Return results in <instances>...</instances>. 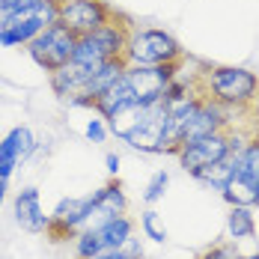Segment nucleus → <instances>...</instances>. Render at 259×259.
I'll return each mask as SVG.
<instances>
[{
	"mask_svg": "<svg viewBox=\"0 0 259 259\" xmlns=\"http://www.w3.org/2000/svg\"><path fill=\"white\" fill-rule=\"evenodd\" d=\"M110 134L137 152L146 155H170V110L164 102L131 104L122 113L107 119Z\"/></svg>",
	"mask_w": 259,
	"mask_h": 259,
	"instance_id": "1",
	"label": "nucleus"
},
{
	"mask_svg": "<svg viewBox=\"0 0 259 259\" xmlns=\"http://www.w3.org/2000/svg\"><path fill=\"white\" fill-rule=\"evenodd\" d=\"M200 90L227 110L247 116L253 99L259 96V75L247 66H203Z\"/></svg>",
	"mask_w": 259,
	"mask_h": 259,
	"instance_id": "2",
	"label": "nucleus"
},
{
	"mask_svg": "<svg viewBox=\"0 0 259 259\" xmlns=\"http://www.w3.org/2000/svg\"><path fill=\"white\" fill-rule=\"evenodd\" d=\"M122 60L128 66H167V63L185 60V48H182V42L173 33H167L161 27L131 24Z\"/></svg>",
	"mask_w": 259,
	"mask_h": 259,
	"instance_id": "3",
	"label": "nucleus"
},
{
	"mask_svg": "<svg viewBox=\"0 0 259 259\" xmlns=\"http://www.w3.org/2000/svg\"><path fill=\"white\" fill-rule=\"evenodd\" d=\"M60 21V0H30L0 24V48H27L45 27Z\"/></svg>",
	"mask_w": 259,
	"mask_h": 259,
	"instance_id": "4",
	"label": "nucleus"
},
{
	"mask_svg": "<svg viewBox=\"0 0 259 259\" xmlns=\"http://www.w3.org/2000/svg\"><path fill=\"white\" fill-rule=\"evenodd\" d=\"M253 134V128L244 131V128H224V131H214V134H206V137H197V140H191V143H182L179 149H176V158H179V167L191 176L194 170H200V167H208V164H218V161H224V158L235 155L244 143H247V137Z\"/></svg>",
	"mask_w": 259,
	"mask_h": 259,
	"instance_id": "5",
	"label": "nucleus"
},
{
	"mask_svg": "<svg viewBox=\"0 0 259 259\" xmlns=\"http://www.w3.org/2000/svg\"><path fill=\"white\" fill-rule=\"evenodd\" d=\"M131 21L125 15H113L107 24H102L99 30L78 36V48H75V63L83 66H99L107 60H119L125 54V42H128Z\"/></svg>",
	"mask_w": 259,
	"mask_h": 259,
	"instance_id": "6",
	"label": "nucleus"
},
{
	"mask_svg": "<svg viewBox=\"0 0 259 259\" xmlns=\"http://www.w3.org/2000/svg\"><path fill=\"white\" fill-rule=\"evenodd\" d=\"M137 221L131 218L128 211L113 218V221H104L99 227H83L75 238H72V256L75 259H90L96 253L104 250H116L122 244H128L131 238L137 235Z\"/></svg>",
	"mask_w": 259,
	"mask_h": 259,
	"instance_id": "7",
	"label": "nucleus"
},
{
	"mask_svg": "<svg viewBox=\"0 0 259 259\" xmlns=\"http://www.w3.org/2000/svg\"><path fill=\"white\" fill-rule=\"evenodd\" d=\"M75 48H78V36H75L69 27H63L57 21V24L45 27L24 51L45 75H51V72L69 66V63L75 60Z\"/></svg>",
	"mask_w": 259,
	"mask_h": 259,
	"instance_id": "8",
	"label": "nucleus"
},
{
	"mask_svg": "<svg viewBox=\"0 0 259 259\" xmlns=\"http://www.w3.org/2000/svg\"><path fill=\"white\" fill-rule=\"evenodd\" d=\"M116 15L107 0H60V24L69 27L75 36H87L99 30Z\"/></svg>",
	"mask_w": 259,
	"mask_h": 259,
	"instance_id": "9",
	"label": "nucleus"
},
{
	"mask_svg": "<svg viewBox=\"0 0 259 259\" xmlns=\"http://www.w3.org/2000/svg\"><path fill=\"white\" fill-rule=\"evenodd\" d=\"M87 221H90V197H63L54 206L51 218H48L45 235L51 238L54 244L72 241L87 227Z\"/></svg>",
	"mask_w": 259,
	"mask_h": 259,
	"instance_id": "10",
	"label": "nucleus"
},
{
	"mask_svg": "<svg viewBox=\"0 0 259 259\" xmlns=\"http://www.w3.org/2000/svg\"><path fill=\"white\" fill-rule=\"evenodd\" d=\"M179 63H167V66H128V69H125V78H128V83L134 87L137 104L164 102V93H167V87L176 78Z\"/></svg>",
	"mask_w": 259,
	"mask_h": 259,
	"instance_id": "11",
	"label": "nucleus"
},
{
	"mask_svg": "<svg viewBox=\"0 0 259 259\" xmlns=\"http://www.w3.org/2000/svg\"><path fill=\"white\" fill-rule=\"evenodd\" d=\"M39 137L30 125H15L0 137V176L12 179L15 170H21L30 158L39 152Z\"/></svg>",
	"mask_w": 259,
	"mask_h": 259,
	"instance_id": "12",
	"label": "nucleus"
},
{
	"mask_svg": "<svg viewBox=\"0 0 259 259\" xmlns=\"http://www.w3.org/2000/svg\"><path fill=\"white\" fill-rule=\"evenodd\" d=\"M87 197H90V221H87V227H99L104 221H113V218L128 211V194H125V185L119 182V176L107 179L102 188H96Z\"/></svg>",
	"mask_w": 259,
	"mask_h": 259,
	"instance_id": "13",
	"label": "nucleus"
},
{
	"mask_svg": "<svg viewBox=\"0 0 259 259\" xmlns=\"http://www.w3.org/2000/svg\"><path fill=\"white\" fill-rule=\"evenodd\" d=\"M233 116H235L233 110H227L224 104H218L214 99H208L206 93H203V102H200V107L194 110L191 122L185 125L182 143H191V140H197V137H206V134H214V131L233 128V125H235Z\"/></svg>",
	"mask_w": 259,
	"mask_h": 259,
	"instance_id": "14",
	"label": "nucleus"
},
{
	"mask_svg": "<svg viewBox=\"0 0 259 259\" xmlns=\"http://www.w3.org/2000/svg\"><path fill=\"white\" fill-rule=\"evenodd\" d=\"M93 69H96V66H83V63H75V60H72L69 66H63V69H57V72L48 75V87H51V93L60 102L72 104L75 99L87 96Z\"/></svg>",
	"mask_w": 259,
	"mask_h": 259,
	"instance_id": "15",
	"label": "nucleus"
},
{
	"mask_svg": "<svg viewBox=\"0 0 259 259\" xmlns=\"http://www.w3.org/2000/svg\"><path fill=\"white\" fill-rule=\"evenodd\" d=\"M12 214H15V224L21 230H27V233H45L48 230V218H51V214H45L42 194L33 185L15 191V197H12Z\"/></svg>",
	"mask_w": 259,
	"mask_h": 259,
	"instance_id": "16",
	"label": "nucleus"
},
{
	"mask_svg": "<svg viewBox=\"0 0 259 259\" xmlns=\"http://www.w3.org/2000/svg\"><path fill=\"white\" fill-rule=\"evenodd\" d=\"M233 170H235V182L247 185L250 191L259 194V131H253L247 137V143L233 155Z\"/></svg>",
	"mask_w": 259,
	"mask_h": 259,
	"instance_id": "17",
	"label": "nucleus"
},
{
	"mask_svg": "<svg viewBox=\"0 0 259 259\" xmlns=\"http://www.w3.org/2000/svg\"><path fill=\"white\" fill-rule=\"evenodd\" d=\"M131 104H137V96H134V87L128 83V78L122 75V78L104 93L102 99H96V107H93V110L102 113L104 119H110V116L122 113L125 107H131Z\"/></svg>",
	"mask_w": 259,
	"mask_h": 259,
	"instance_id": "18",
	"label": "nucleus"
},
{
	"mask_svg": "<svg viewBox=\"0 0 259 259\" xmlns=\"http://www.w3.org/2000/svg\"><path fill=\"white\" fill-rule=\"evenodd\" d=\"M256 235V214L253 206H230L227 211V238L230 241H247Z\"/></svg>",
	"mask_w": 259,
	"mask_h": 259,
	"instance_id": "19",
	"label": "nucleus"
},
{
	"mask_svg": "<svg viewBox=\"0 0 259 259\" xmlns=\"http://www.w3.org/2000/svg\"><path fill=\"white\" fill-rule=\"evenodd\" d=\"M191 179H197L200 185H206L211 191H224L230 188V182L235 179V170H233V155L218 161V164H208V167H200L191 173Z\"/></svg>",
	"mask_w": 259,
	"mask_h": 259,
	"instance_id": "20",
	"label": "nucleus"
},
{
	"mask_svg": "<svg viewBox=\"0 0 259 259\" xmlns=\"http://www.w3.org/2000/svg\"><path fill=\"white\" fill-rule=\"evenodd\" d=\"M137 227H140L143 238H149V241H155V244H167V238H170L167 227H164V218H161V214H158L152 206L146 208V211H140V221H137Z\"/></svg>",
	"mask_w": 259,
	"mask_h": 259,
	"instance_id": "21",
	"label": "nucleus"
},
{
	"mask_svg": "<svg viewBox=\"0 0 259 259\" xmlns=\"http://www.w3.org/2000/svg\"><path fill=\"white\" fill-rule=\"evenodd\" d=\"M167 188H170V173H167V170H155L152 179L146 182V188H143V203H146V206L161 203L164 194H167Z\"/></svg>",
	"mask_w": 259,
	"mask_h": 259,
	"instance_id": "22",
	"label": "nucleus"
},
{
	"mask_svg": "<svg viewBox=\"0 0 259 259\" xmlns=\"http://www.w3.org/2000/svg\"><path fill=\"white\" fill-rule=\"evenodd\" d=\"M83 137L93 143V146H102L107 143V137H110V125H107V119H104L102 113H90V119H87V125H83Z\"/></svg>",
	"mask_w": 259,
	"mask_h": 259,
	"instance_id": "23",
	"label": "nucleus"
},
{
	"mask_svg": "<svg viewBox=\"0 0 259 259\" xmlns=\"http://www.w3.org/2000/svg\"><path fill=\"white\" fill-rule=\"evenodd\" d=\"M90 259H146V253H143V244H140V238L134 235L128 244H122V247H116V250L96 253V256H90Z\"/></svg>",
	"mask_w": 259,
	"mask_h": 259,
	"instance_id": "24",
	"label": "nucleus"
},
{
	"mask_svg": "<svg viewBox=\"0 0 259 259\" xmlns=\"http://www.w3.org/2000/svg\"><path fill=\"white\" fill-rule=\"evenodd\" d=\"M119 167H122L119 152H107V155H104V170H107V176H110V179H113V176H119Z\"/></svg>",
	"mask_w": 259,
	"mask_h": 259,
	"instance_id": "25",
	"label": "nucleus"
},
{
	"mask_svg": "<svg viewBox=\"0 0 259 259\" xmlns=\"http://www.w3.org/2000/svg\"><path fill=\"white\" fill-rule=\"evenodd\" d=\"M218 247H221V259H241L244 253H238V244L235 241H218Z\"/></svg>",
	"mask_w": 259,
	"mask_h": 259,
	"instance_id": "26",
	"label": "nucleus"
},
{
	"mask_svg": "<svg viewBox=\"0 0 259 259\" xmlns=\"http://www.w3.org/2000/svg\"><path fill=\"white\" fill-rule=\"evenodd\" d=\"M24 3H30V0H0V24H3L18 6H24Z\"/></svg>",
	"mask_w": 259,
	"mask_h": 259,
	"instance_id": "27",
	"label": "nucleus"
},
{
	"mask_svg": "<svg viewBox=\"0 0 259 259\" xmlns=\"http://www.w3.org/2000/svg\"><path fill=\"white\" fill-rule=\"evenodd\" d=\"M247 119L253 122V131H259V96L253 99V104H250V110H247Z\"/></svg>",
	"mask_w": 259,
	"mask_h": 259,
	"instance_id": "28",
	"label": "nucleus"
},
{
	"mask_svg": "<svg viewBox=\"0 0 259 259\" xmlns=\"http://www.w3.org/2000/svg\"><path fill=\"white\" fill-rule=\"evenodd\" d=\"M197 259H221V247H218V244H211V247H206Z\"/></svg>",
	"mask_w": 259,
	"mask_h": 259,
	"instance_id": "29",
	"label": "nucleus"
},
{
	"mask_svg": "<svg viewBox=\"0 0 259 259\" xmlns=\"http://www.w3.org/2000/svg\"><path fill=\"white\" fill-rule=\"evenodd\" d=\"M6 197H9V179H3V176H0V206L6 203Z\"/></svg>",
	"mask_w": 259,
	"mask_h": 259,
	"instance_id": "30",
	"label": "nucleus"
},
{
	"mask_svg": "<svg viewBox=\"0 0 259 259\" xmlns=\"http://www.w3.org/2000/svg\"><path fill=\"white\" fill-rule=\"evenodd\" d=\"M241 259H259V250H253V253H244Z\"/></svg>",
	"mask_w": 259,
	"mask_h": 259,
	"instance_id": "31",
	"label": "nucleus"
},
{
	"mask_svg": "<svg viewBox=\"0 0 259 259\" xmlns=\"http://www.w3.org/2000/svg\"><path fill=\"white\" fill-rule=\"evenodd\" d=\"M256 206H259V203H256Z\"/></svg>",
	"mask_w": 259,
	"mask_h": 259,
	"instance_id": "32",
	"label": "nucleus"
}]
</instances>
